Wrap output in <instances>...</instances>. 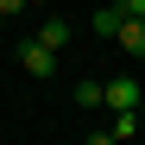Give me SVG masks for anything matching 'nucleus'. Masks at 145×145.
Masks as SVG:
<instances>
[{
  "mask_svg": "<svg viewBox=\"0 0 145 145\" xmlns=\"http://www.w3.org/2000/svg\"><path fill=\"white\" fill-rule=\"evenodd\" d=\"M19 63H25V69H32V76H57V57H51V51H44V44H38V38H25V44H19Z\"/></svg>",
  "mask_w": 145,
  "mask_h": 145,
  "instance_id": "2",
  "label": "nucleus"
},
{
  "mask_svg": "<svg viewBox=\"0 0 145 145\" xmlns=\"http://www.w3.org/2000/svg\"><path fill=\"white\" fill-rule=\"evenodd\" d=\"M25 13V0H0V19H19Z\"/></svg>",
  "mask_w": 145,
  "mask_h": 145,
  "instance_id": "8",
  "label": "nucleus"
},
{
  "mask_svg": "<svg viewBox=\"0 0 145 145\" xmlns=\"http://www.w3.org/2000/svg\"><path fill=\"white\" fill-rule=\"evenodd\" d=\"M88 145H114V133H88Z\"/></svg>",
  "mask_w": 145,
  "mask_h": 145,
  "instance_id": "10",
  "label": "nucleus"
},
{
  "mask_svg": "<svg viewBox=\"0 0 145 145\" xmlns=\"http://www.w3.org/2000/svg\"><path fill=\"white\" fill-rule=\"evenodd\" d=\"M139 133H145V107H139Z\"/></svg>",
  "mask_w": 145,
  "mask_h": 145,
  "instance_id": "11",
  "label": "nucleus"
},
{
  "mask_svg": "<svg viewBox=\"0 0 145 145\" xmlns=\"http://www.w3.org/2000/svg\"><path fill=\"white\" fill-rule=\"evenodd\" d=\"M38 44H44V51H63V44H69V25H63V19H44V25H38Z\"/></svg>",
  "mask_w": 145,
  "mask_h": 145,
  "instance_id": "3",
  "label": "nucleus"
},
{
  "mask_svg": "<svg viewBox=\"0 0 145 145\" xmlns=\"http://www.w3.org/2000/svg\"><path fill=\"white\" fill-rule=\"evenodd\" d=\"M120 7H126V19H145V0H120Z\"/></svg>",
  "mask_w": 145,
  "mask_h": 145,
  "instance_id": "9",
  "label": "nucleus"
},
{
  "mask_svg": "<svg viewBox=\"0 0 145 145\" xmlns=\"http://www.w3.org/2000/svg\"><path fill=\"white\" fill-rule=\"evenodd\" d=\"M120 44H126L133 57H145V19H120V32H114Z\"/></svg>",
  "mask_w": 145,
  "mask_h": 145,
  "instance_id": "4",
  "label": "nucleus"
},
{
  "mask_svg": "<svg viewBox=\"0 0 145 145\" xmlns=\"http://www.w3.org/2000/svg\"><path fill=\"white\" fill-rule=\"evenodd\" d=\"M76 101L82 107H101V82H76Z\"/></svg>",
  "mask_w": 145,
  "mask_h": 145,
  "instance_id": "7",
  "label": "nucleus"
},
{
  "mask_svg": "<svg viewBox=\"0 0 145 145\" xmlns=\"http://www.w3.org/2000/svg\"><path fill=\"white\" fill-rule=\"evenodd\" d=\"M101 101H107L114 114H139V107H145V88L126 82V76H114V82H101Z\"/></svg>",
  "mask_w": 145,
  "mask_h": 145,
  "instance_id": "1",
  "label": "nucleus"
},
{
  "mask_svg": "<svg viewBox=\"0 0 145 145\" xmlns=\"http://www.w3.org/2000/svg\"><path fill=\"white\" fill-rule=\"evenodd\" d=\"M107 133H114V145H133V139H139V114H114Z\"/></svg>",
  "mask_w": 145,
  "mask_h": 145,
  "instance_id": "6",
  "label": "nucleus"
},
{
  "mask_svg": "<svg viewBox=\"0 0 145 145\" xmlns=\"http://www.w3.org/2000/svg\"><path fill=\"white\" fill-rule=\"evenodd\" d=\"M120 19H126V7L114 0V7H101V13H95V32H101V38H114V32H120Z\"/></svg>",
  "mask_w": 145,
  "mask_h": 145,
  "instance_id": "5",
  "label": "nucleus"
}]
</instances>
